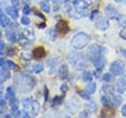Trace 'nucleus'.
<instances>
[{"label": "nucleus", "instance_id": "nucleus-19", "mask_svg": "<svg viewBox=\"0 0 126 118\" xmlns=\"http://www.w3.org/2000/svg\"><path fill=\"white\" fill-rule=\"evenodd\" d=\"M10 76H11V74L8 69L3 68V67H2V69H0V83H3L7 79H9Z\"/></svg>", "mask_w": 126, "mask_h": 118}, {"label": "nucleus", "instance_id": "nucleus-25", "mask_svg": "<svg viewBox=\"0 0 126 118\" xmlns=\"http://www.w3.org/2000/svg\"><path fill=\"white\" fill-rule=\"evenodd\" d=\"M56 63H57V61L54 59H50L48 61H47V65H48V67L50 68V73H53L54 72V70H55V68H56Z\"/></svg>", "mask_w": 126, "mask_h": 118}, {"label": "nucleus", "instance_id": "nucleus-9", "mask_svg": "<svg viewBox=\"0 0 126 118\" xmlns=\"http://www.w3.org/2000/svg\"><path fill=\"white\" fill-rule=\"evenodd\" d=\"M94 27L99 31H105L109 27V22L105 18H98L94 21Z\"/></svg>", "mask_w": 126, "mask_h": 118}, {"label": "nucleus", "instance_id": "nucleus-20", "mask_svg": "<svg viewBox=\"0 0 126 118\" xmlns=\"http://www.w3.org/2000/svg\"><path fill=\"white\" fill-rule=\"evenodd\" d=\"M14 98H16V94H15V90L13 86H8L6 89V99L8 101L13 100Z\"/></svg>", "mask_w": 126, "mask_h": 118}, {"label": "nucleus", "instance_id": "nucleus-35", "mask_svg": "<svg viewBox=\"0 0 126 118\" xmlns=\"http://www.w3.org/2000/svg\"><path fill=\"white\" fill-rule=\"evenodd\" d=\"M21 24L24 25V26H28V25H30V24H31V20H30V18L27 17V16H23V17L21 18Z\"/></svg>", "mask_w": 126, "mask_h": 118}, {"label": "nucleus", "instance_id": "nucleus-12", "mask_svg": "<svg viewBox=\"0 0 126 118\" xmlns=\"http://www.w3.org/2000/svg\"><path fill=\"white\" fill-rule=\"evenodd\" d=\"M58 76L62 80H65L69 77V68L66 63L61 64L60 67L58 68Z\"/></svg>", "mask_w": 126, "mask_h": 118}, {"label": "nucleus", "instance_id": "nucleus-32", "mask_svg": "<svg viewBox=\"0 0 126 118\" xmlns=\"http://www.w3.org/2000/svg\"><path fill=\"white\" fill-rule=\"evenodd\" d=\"M6 65H7L8 69H15V70L18 69V65L12 60H6Z\"/></svg>", "mask_w": 126, "mask_h": 118}, {"label": "nucleus", "instance_id": "nucleus-41", "mask_svg": "<svg viewBox=\"0 0 126 118\" xmlns=\"http://www.w3.org/2000/svg\"><path fill=\"white\" fill-rule=\"evenodd\" d=\"M60 90H61V92H62V93H66V92H67V90H68V85H67L66 83L62 84V85L60 86Z\"/></svg>", "mask_w": 126, "mask_h": 118}, {"label": "nucleus", "instance_id": "nucleus-31", "mask_svg": "<svg viewBox=\"0 0 126 118\" xmlns=\"http://www.w3.org/2000/svg\"><path fill=\"white\" fill-rule=\"evenodd\" d=\"M78 93H79V95L80 96H82L84 99H86V100H89V101H92V98H91V96H90V94L87 92V91H83V90H78Z\"/></svg>", "mask_w": 126, "mask_h": 118}, {"label": "nucleus", "instance_id": "nucleus-3", "mask_svg": "<svg viewBox=\"0 0 126 118\" xmlns=\"http://www.w3.org/2000/svg\"><path fill=\"white\" fill-rule=\"evenodd\" d=\"M125 69V63L121 59H116L111 62L109 66V71L114 75V76H119L122 75Z\"/></svg>", "mask_w": 126, "mask_h": 118}, {"label": "nucleus", "instance_id": "nucleus-24", "mask_svg": "<svg viewBox=\"0 0 126 118\" xmlns=\"http://www.w3.org/2000/svg\"><path fill=\"white\" fill-rule=\"evenodd\" d=\"M39 7L45 13H49L50 12V6L46 1H40L39 2Z\"/></svg>", "mask_w": 126, "mask_h": 118}, {"label": "nucleus", "instance_id": "nucleus-50", "mask_svg": "<svg viewBox=\"0 0 126 118\" xmlns=\"http://www.w3.org/2000/svg\"><path fill=\"white\" fill-rule=\"evenodd\" d=\"M38 28H45V23H42V24H38L37 25Z\"/></svg>", "mask_w": 126, "mask_h": 118}, {"label": "nucleus", "instance_id": "nucleus-6", "mask_svg": "<svg viewBox=\"0 0 126 118\" xmlns=\"http://www.w3.org/2000/svg\"><path fill=\"white\" fill-rule=\"evenodd\" d=\"M70 60L73 63V65H75L77 68L81 69V68L86 66L84 58L77 53H70Z\"/></svg>", "mask_w": 126, "mask_h": 118}, {"label": "nucleus", "instance_id": "nucleus-33", "mask_svg": "<svg viewBox=\"0 0 126 118\" xmlns=\"http://www.w3.org/2000/svg\"><path fill=\"white\" fill-rule=\"evenodd\" d=\"M100 101H101V103H102V105H103V106H109V105H110V103H111L110 99H109L107 96H105V95L101 96Z\"/></svg>", "mask_w": 126, "mask_h": 118}, {"label": "nucleus", "instance_id": "nucleus-15", "mask_svg": "<svg viewBox=\"0 0 126 118\" xmlns=\"http://www.w3.org/2000/svg\"><path fill=\"white\" fill-rule=\"evenodd\" d=\"M105 63H106L105 59H104V58H101V57H100L99 59H97L96 60H94V67L96 68V70H97V71L101 70V69L104 67Z\"/></svg>", "mask_w": 126, "mask_h": 118}, {"label": "nucleus", "instance_id": "nucleus-42", "mask_svg": "<svg viewBox=\"0 0 126 118\" xmlns=\"http://www.w3.org/2000/svg\"><path fill=\"white\" fill-rule=\"evenodd\" d=\"M15 53H16V50L14 48H9L7 50V55H9V56H14Z\"/></svg>", "mask_w": 126, "mask_h": 118}, {"label": "nucleus", "instance_id": "nucleus-51", "mask_svg": "<svg viewBox=\"0 0 126 118\" xmlns=\"http://www.w3.org/2000/svg\"><path fill=\"white\" fill-rule=\"evenodd\" d=\"M122 25H123L124 27H126V19H125V20L123 21V23H122Z\"/></svg>", "mask_w": 126, "mask_h": 118}, {"label": "nucleus", "instance_id": "nucleus-47", "mask_svg": "<svg viewBox=\"0 0 126 118\" xmlns=\"http://www.w3.org/2000/svg\"><path fill=\"white\" fill-rule=\"evenodd\" d=\"M6 64V60L3 58H0V67H4Z\"/></svg>", "mask_w": 126, "mask_h": 118}, {"label": "nucleus", "instance_id": "nucleus-1", "mask_svg": "<svg viewBox=\"0 0 126 118\" xmlns=\"http://www.w3.org/2000/svg\"><path fill=\"white\" fill-rule=\"evenodd\" d=\"M36 83V79L26 73H19L15 76V84L21 93H29L32 90Z\"/></svg>", "mask_w": 126, "mask_h": 118}, {"label": "nucleus", "instance_id": "nucleus-21", "mask_svg": "<svg viewBox=\"0 0 126 118\" xmlns=\"http://www.w3.org/2000/svg\"><path fill=\"white\" fill-rule=\"evenodd\" d=\"M6 35H7V39H8L9 42H11V43H16V42L18 41V36L16 35L15 32L9 31V32H7Z\"/></svg>", "mask_w": 126, "mask_h": 118}, {"label": "nucleus", "instance_id": "nucleus-48", "mask_svg": "<svg viewBox=\"0 0 126 118\" xmlns=\"http://www.w3.org/2000/svg\"><path fill=\"white\" fill-rule=\"evenodd\" d=\"M21 115H22L23 117H26V118H29V117H30V115H29V113L27 112V110H26V109L22 112V114H21Z\"/></svg>", "mask_w": 126, "mask_h": 118}, {"label": "nucleus", "instance_id": "nucleus-2", "mask_svg": "<svg viewBox=\"0 0 126 118\" xmlns=\"http://www.w3.org/2000/svg\"><path fill=\"white\" fill-rule=\"evenodd\" d=\"M90 42H91L90 35L84 32H79L73 36V38L70 41V45L73 49L80 51V50L85 49L90 44Z\"/></svg>", "mask_w": 126, "mask_h": 118}, {"label": "nucleus", "instance_id": "nucleus-11", "mask_svg": "<svg viewBox=\"0 0 126 118\" xmlns=\"http://www.w3.org/2000/svg\"><path fill=\"white\" fill-rule=\"evenodd\" d=\"M32 56L35 59H42V58H44L46 56V51H45V49L43 47L39 46V47H36V48H34L32 50Z\"/></svg>", "mask_w": 126, "mask_h": 118}, {"label": "nucleus", "instance_id": "nucleus-17", "mask_svg": "<svg viewBox=\"0 0 126 118\" xmlns=\"http://www.w3.org/2000/svg\"><path fill=\"white\" fill-rule=\"evenodd\" d=\"M0 25H1V27H3V28H6V27H8L9 25H10V20H9V18L3 13V11L0 9Z\"/></svg>", "mask_w": 126, "mask_h": 118}, {"label": "nucleus", "instance_id": "nucleus-7", "mask_svg": "<svg viewBox=\"0 0 126 118\" xmlns=\"http://www.w3.org/2000/svg\"><path fill=\"white\" fill-rule=\"evenodd\" d=\"M104 14L110 20H119L121 18V15L113 5H107L104 8Z\"/></svg>", "mask_w": 126, "mask_h": 118}, {"label": "nucleus", "instance_id": "nucleus-34", "mask_svg": "<svg viewBox=\"0 0 126 118\" xmlns=\"http://www.w3.org/2000/svg\"><path fill=\"white\" fill-rule=\"evenodd\" d=\"M32 11L33 12V14H34L35 16H37V17H38V18H40L41 20L45 21V16H44V15H43L41 12H39V11H38L36 8H32Z\"/></svg>", "mask_w": 126, "mask_h": 118}, {"label": "nucleus", "instance_id": "nucleus-54", "mask_svg": "<svg viewBox=\"0 0 126 118\" xmlns=\"http://www.w3.org/2000/svg\"><path fill=\"white\" fill-rule=\"evenodd\" d=\"M1 36H2V34H1V32H0V38H1Z\"/></svg>", "mask_w": 126, "mask_h": 118}, {"label": "nucleus", "instance_id": "nucleus-26", "mask_svg": "<svg viewBox=\"0 0 126 118\" xmlns=\"http://www.w3.org/2000/svg\"><path fill=\"white\" fill-rule=\"evenodd\" d=\"M32 70H33L34 73H40L43 70V64L41 62H36L32 66Z\"/></svg>", "mask_w": 126, "mask_h": 118}, {"label": "nucleus", "instance_id": "nucleus-18", "mask_svg": "<svg viewBox=\"0 0 126 118\" xmlns=\"http://www.w3.org/2000/svg\"><path fill=\"white\" fill-rule=\"evenodd\" d=\"M18 42L22 47H29V45L31 44V40L25 34H21L20 35V37L18 39Z\"/></svg>", "mask_w": 126, "mask_h": 118}, {"label": "nucleus", "instance_id": "nucleus-43", "mask_svg": "<svg viewBox=\"0 0 126 118\" xmlns=\"http://www.w3.org/2000/svg\"><path fill=\"white\" fill-rule=\"evenodd\" d=\"M43 91H44V101H47V99H48V88L46 86H44Z\"/></svg>", "mask_w": 126, "mask_h": 118}, {"label": "nucleus", "instance_id": "nucleus-28", "mask_svg": "<svg viewBox=\"0 0 126 118\" xmlns=\"http://www.w3.org/2000/svg\"><path fill=\"white\" fill-rule=\"evenodd\" d=\"M82 77H83V80L84 81H91L93 79V74L90 72V71H84L83 74H82Z\"/></svg>", "mask_w": 126, "mask_h": 118}, {"label": "nucleus", "instance_id": "nucleus-39", "mask_svg": "<svg viewBox=\"0 0 126 118\" xmlns=\"http://www.w3.org/2000/svg\"><path fill=\"white\" fill-rule=\"evenodd\" d=\"M98 10H94V11H92V13H91V15H90V19L91 20H94L97 16H98Z\"/></svg>", "mask_w": 126, "mask_h": 118}, {"label": "nucleus", "instance_id": "nucleus-52", "mask_svg": "<svg viewBox=\"0 0 126 118\" xmlns=\"http://www.w3.org/2000/svg\"><path fill=\"white\" fill-rule=\"evenodd\" d=\"M116 2H122V1H124V0H115Z\"/></svg>", "mask_w": 126, "mask_h": 118}, {"label": "nucleus", "instance_id": "nucleus-40", "mask_svg": "<svg viewBox=\"0 0 126 118\" xmlns=\"http://www.w3.org/2000/svg\"><path fill=\"white\" fill-rule=\"evenodd\" d=\"M119 36H120V38H121V39L126 40V27H124V28H123V29L120 31Z\"/></svg>", "mask_w": 126, "mask_h": 118}, {"label": "nucleus", "instance_id": "nucleus-13", "mask_svg": "<svg viewBox=\"0 0 126 118\" xmlns=\"http://www.w3.org/2000/svg\"><path fill=\"white\" fill-rule=\"evenodd\" d=\"M39 109H40V105H39V102L35 99H32V102H31V106H30V111L32 113V116H37L38 113H39Z\"/></svg>", "mask_w": 126, "mask_h": 118}, {"label": "nucleus", "instance_id": "nucleus-29", "mask_svg": "<svg viewBox=\"0 0 126 118\" xmlns=\"http://www.w3.org/2000/svg\"><path fill=\"white\" fill-rule=\"evenodd\" d=\"M102 80L105 82H110L113 80V74L111 72H106L102 75Z\"/></svg>", "mask_w": 126, "mask_h": 118}, {"label": "nucleus", "instance_id": "nucleus-45", "mask_svg": "<svg viewBox=\"0 0 126 118\" xmlns=\"http://www.w3.org/2000/svg\"><path fill=\"white\" fill-rule=\"evenodd\" d=\"M4 49H5V43L2 40H0V55L2 54V52L4 51Z\"/></svg>", "mask_w": 126, "mask_h": 118}, {"label": "nucleus", "instance_id": "nucleus-16", "mask_svg": "<svg viewBox=\"0 0 126 118\" xmlns=\"http://www.w3.org/2000/svg\"><path fill=\"white\" fill-rule=\"evenodd\" d=\"M6 12H7V14L12 18V19H14V20H16L18 17H19V12H18V10H17V7H7L6 8Z\"/></svg>", "mask_w": 126, "mask_h": 118}, {"label": "nucleus", "instance_id": "nucleus-49", "mask_svg": "<svg viewBox=\"0 0 126 118\" xmlns=\"http://www.w3.org/2000/svg\"><path fill=\"white\" fill-rule=\"evenodd\" d=\"M120 53L123 55V57L126 59V49H120Z\"/></svg>", "mask_w": 126, "mask_h": 118}, {"label": "nucleus", "instance_id": "nucleus-30", "mask_svg": "<svg viewBox=\"0 0 126 118\" xmlns=\"http://www.w3.org/2000/svg\"><path fill=\"white\" fill-rule=\"evenodd\" d=\"M31 102H32V98H30V97L23 99V102H22V104H23V107H24V109H26V110H29V109H30V106H31Z\"/></svg>", "mask_w": 126, "mask_h": 118}, {"label": "nucleus", "instance_id": "nucleus-38", "mask_svg": "<svg viewBox=\"0 0 126 118\" xmlns=\"http://www.w3.org/2000/svg\"><path fill=\"white\" fill-rule=\"evenodd\" d=\"M31 11H32L31 7H30L28 4H25L24 7H23V13H24L25 15H29V14L31 13Z\"/></svg>", "mask_w": 126, "mask_h": 118}, {"label": "nucleus", "instance_id": "nucleus-23", "mask_svg": "<svg viewBox=\"0 0 126 118\" xmlns=\"http://www.w3.org/2000/svg\"><path fill=\"white\" fill-rule=\"evenodd\" d=\"M123 99L120 95H112V100H111V103H113L114 106H120L121 103H122Z\"/></svg>", "mask_w": 126, "mask_h": 118}, {"label": "nucleus", "instance_id": "nucleus-27", "mask_svg": "<svg viewBox=\"0 0 126 118\" xmlns=\"http://www.w3.org/2000/svg\"><path fill=\"white\" fill-rule=\"evenodd\" d=\"M63 101V97L62 96H59V95H56L54 96V98L52 99V102H51V105L52 106H57V105H60Z\"/></svg>", "mask_w": 126, "mask_h": 118}, {"label": "nucleus", "instance_id": "nucleus-22", "mask_svg": "<svg viewBox=\"0 0 126 118\" xmlns=\"http://www.w3.org/2000/svg\"><path fill=\"white\" fill-rule=\"evenodd\" d=\"M90 95L91 94H93V93H94V91L96 90V84L94 83V82H90L89 84H87V86H86V89H85Z\"/></svg>", "mask_w": 126, "mask_h": 118}, {"label": "nucleus", "instance_id": "nucleus-4", "mask_svg": "<svg viewBox=\"0 0 126 118\" xmlns=\"http://www.w3.org/2000/svg\"><path fill=\"white\" fill-rule=\"evenodd\" d=\"M101 52H102V49H101L100 46L92 45L87 50V57L90 60L94 61V60H96L97 59H99L101 57Z\"/></svg>", "mask_w": 126, "mask_h": 118}, {"label": "nucleus", "instance_id": "nucleus-37", "mask_svg": "<svg viewBox=\"0 0 126 118\" xmlns=\"http://www.w3.org/2000/svg\"><path fill=\"white\" fill-rule=\"evenodd\" d=\"M102 89H103V91H104L105 93H108V94L113 95V91H114V89H113L110 85H106V86H104Z\"/></svg>", "mask_w": 126, "mask_h": 118}, {"label": "nucleus", "instance_id": "nucleus-8", "mask_svg": "<svg viewBox=\"0 0 126 118\" xmlns=\"http://www.w3.org/2000/svg\"><path fill=\"white\" fill-rule=\"evenodd\" d=\"M72 4L77 11L85 13V11L92 5V0H74Z\"/></svg>", "mask_w": 126, "mask_h": 118}, {"label": "nucleus", "instance_id": "nucleus-44", "mask_svg": "<svg viewBox=\"0 0 126 118\" xmlns=\"http://www.w3.org/2000/svg\"><path fill=\"white\" fill-rule=\"evenodd\" d=\"M11 4L14 7H18L20 5V0H11Z\"/></svg>", "mask_w": 126, "mask_h": 118}, {"label": "nucleus", "instance_id": "nucleus-55", "mask_svg": "<svg viewBox=\"0 0 126 118\" xmlns=\"http://www.w3.org/2000/svg\"><path fill=\"white\" fill-rule=\"evenodd\" d=\"M47 1H49V0H47Z\"/></svg>", "mask_w": 126, "mask_h": 118}, {"label": "nucleus", "instance_id": "nucleus-14", "mask_svg": "<svg viewBox=\"0 0 126 118\" xmlns=\"http://www.w3.org/2000/svg\"><path fill=\"white\" fill-rule=\"evenodd\" d=\"M115 115V109L109 106H104V108L101 110L100 116L101 117H111Z\"/></svg>", "mask_w": 126, "mask_h": 118}, {"label": "nucleus", "instance_id": "nucleus-36", "mask_svg": "<svg viewBox=\"0 0 126 118\" xmlns=\"http://www.w3.org/2000/svg\"><path fill=\"white\" fill-rule=\"evenodd\" d=\"M61 6V0H53V9L54 11H58Z\"/></svg>", "mask_w": 126, "mask_h": 118}, {"label": "nucleus", "instance_id": "nucleus-10", "mask_svg": "<svg viewBox=\"0 0 126 118\" xmlns=\"http://www.w3.org/2000/svg\"><path fill=\"white\" fill-rule=\"evenodd\" d=\"M115 89L118 93H124L126 90V74H123L116 82Z\"/></svg>", "mask_w": 126, "mask_h": 118}, {"label": "nucleus", "instance_id": "nucleus-5", "mask_svg": "<svg viewBox=\"0 0 126 118\" xmlns=\"http://www.w3.org/2000/svg\"><path fill=\"white\" fill-rule=\"evenodd\" d=\"M55 31L61 35V36H64L66 34H68L70 32V26H69V23L66 21V20H59L56 25H55Z\"/></svg>", "mask_w": 126, "mask_h": 118}, {"label": "nucleus", "instance_id": "nucleus-46", "mask_svg": "<svg viewBox=\"0 0 126 118\" xmlns=\"http://www.w3.org/2000/svg\"><path fill=\"white\" fill-rule=\"evenodd\" d=\"M121 114H122L124 117H126V104H124V105L122 106V108H121Z\"/></svg>", "mask_w": 126, "mask_h": 118}, {"label": "nucleus", "instance_id": "nucleus-53", "mask_svg": "<svg viewBox=\"0 0 126 118\" xmlns=\"http://www.w3.org/2000/svg\"><path fill=\"white\" fill-rule=\"evenodd\" d=\"M69 1H71V0H64V2L66 3V2H69Z\"/></svg>", "mask_w": 126, "mask_h": 118}]
</instances>
